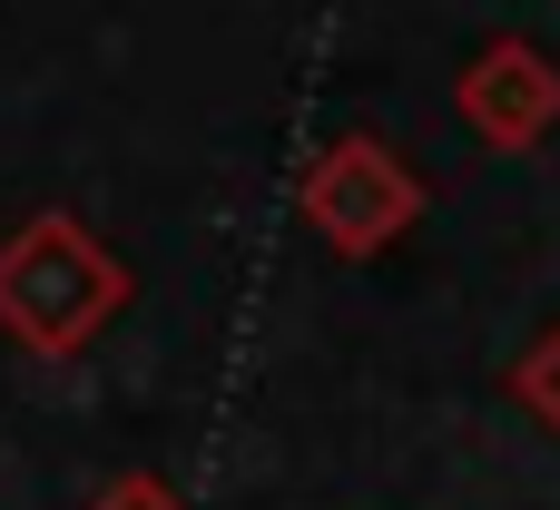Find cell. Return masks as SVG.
Segmentation results:
<instances>
[{"instance_id":"1","label":"cell","mask_w":560,"mask_h":510,"mask_svg":"<svg viewBox=\"0 0 560 510\" xmlns=\"http://www.w3.org/2000/svg\"><path fill=\"white\" fill-rule=\"evenodd\" d=\"M118 315V265L89 246L79 216H30L10 246H0V324L39 354H69L89 344L98 324Z\"/></svg>"},{"instance_id":"2","label":"cell","mask_w":560,"mask_h":510,"mask_svg":"<svg viewBox=\"0 0 560 510\" xmlns=\"http://www.w3.org/2000/svg\"><path fill=\"white\" fill-rule=\"evenodd\" d=\"M305 206H315V226H325L335 246H384V236L404 226L413 187L394 177V157H384L374 138H345V147L305 177Z\"/></svg>"},{"instance_id":"3","label":"cell","mask_w":560,"mask_h":510,"mask_svg":"<svg viewBox=\"0 0 560 510\" xmlns=\"http://www.w3.org/2000/svg\"><path fill=\"white\" fill-rule=\"evenodd\" d=\"M463 98H472V118H482L492 138H522V128L551 108V79H541V59L502 49V59H482V69H472V88H463Z\"/></svg>"},{"instance_id":"4","label":"cell","mask_w":560,"mask_h":510,"mask_svg":"<svg viewBox=\"0 0 560 510\" xmlns=\"http://www.w3.org/2000/svg\"><path fill=\"white\" fill-rule=\"evenodd\" d=\"M98 510H177V501H167V482H118V491H98Z\"/></svg>"}]
</instances>
